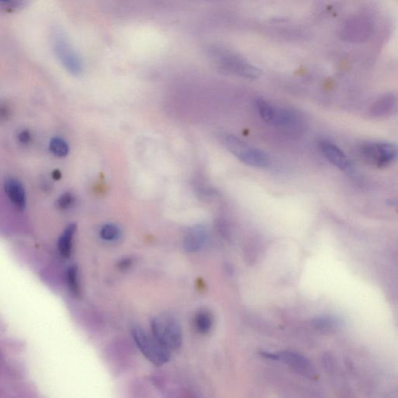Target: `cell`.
<instances>
[{"label":"cell","mask_w":398,"mask_h":398,"mask_svg":"<svg viewBox=\"0 0 398 398\" xmlns=\"http://www.w3.org/2000/svg\"><path fill=\"white\" fill-rule=\"evenodd\" d=\"M266 359L282 362L294 369L301 375L309 377H315L316 372L312 363L303 354L292 351L278 352H263L261 353Z\"/></svg>","instance_id":"cell-8"},{"label":"cell","mask_w":398,"mask_h":398,"mask_svg":"<svg viewBox=\"0 0 398 398\" xmlns=\"http://www.w3.org/2000/svg\"><path fill=\"white\" fill-rule=\"evenodd\" d=\"M209 55L218 66L236 76L247 79H257L260 76L258 68L226 49L214 47L209 49Z\"/></svg>","instance_id":"cell-1"},{"label":"cell","mask_w":398,"mask_h":398,"mask_svg":"<svg viewBox=\"0 0 398 398\" xmlns=\"http://www.w3.org/2000/svg\"><path fill=\"white\" fill-rule=\"evenodd\" d=\"M195 189L199 197H202V199L210 198L214 197L216 194L215 191L211 189L210 187L204 184V183L200 182L199 184H195Z\"/></svg>","instance_id":"cell-22"},{"label":"cell","mask_w":398,"mask_h":398,"mask_svg":"<svg viewBox=\"0 0 398 398\" xmlns=\"http://www.w3.org/2000/svg\"><path fill=\"white\" fill-rule=\"evenodd\" d=\"M4 191L10 202L18 211L27 207V195L23 184L15 178H9L4 182Z\"/></svg>","instance_id":"cell-9"},{"label":"cell","mask_w":398,"mask_h":398,"mask_svg":"<svg viewBox=\"0 0 398 398\" xmlns=\"http://www.w3.org/2000/svg\"><path fill=\"white\" fill-rule=\"evenodd\" d=\"M301 120L296 112L291 110L278 109L276 108L275 120L272 126L285 129H296L300 127Z\"/></svg>","instance_id":"cell-13"},{"label":"cell","mask_w":398,"mask_h":398,"mask_svg":"<svg viewBox=\"0 0 398 398\" xmlns=\"http://www.w3.org/2000/svg\"><path fill=\"white\" fill-rule=\"evenodd\" d=\"M222 142L228 151L246 165L264 168L269 165V155L260 149L249 146L247 143L233 135L222 136Z\"/></svg>","instance_id":"cell-3"},{"label":"cell","mask_w":398,"mask_h":398,"mask_svg":"<svg viewBox=\"0 0 398 398\" xmlns=\"http://www.w3.org/2000/svg\"><path fill=\"white\" fill-rule=\"evenodd\" d=\"M313 325L316 328L321 330V331H327V330L333 328L334 321L328 316H321L314 319Z\"/></svg>","instance_id":"cell-21"},{"label":"cell","mask_w":398,"mask_h":398,"mask_svg":"<svg viewBox=\"0 0 398 398\" xmlns=\"http://www.w3.org/2000/svg\"><path fill=\"white\" fill-rule=\"evenodd\" d=\"M208 239L207 229L202 225H195L186 232L183 245L184 250L189 253L196 252L207 243Z\"/></svg>","instance_id":"cell-11"},{"label":"cell","mask_w":398,"mask_h":398,"mask_svg":"<svg viewBox=\"0 0 398 398\" xmlns=\"http://www.w3.org/2000/svg\"><path fill=\"white\" fill-rule=\"evenodd\" d=\"M360 152L368 163L377 167L388 166L398 159V146L391 142H366Z\"/></svg>","instance_id":"cell-6"},{"label":"cell","mask_w":398,"mask_h":398,"mask_svg":"<svg viewBox=\"0 0 398 398\" xmlns=\"http://www.w3.org/2000/svg\"><path fill=\"white\" fill-rule=\"evenodd\" d=\"M66 279L68 287L75 296L79 295V285L78 281V267L71 265L66 272Z\"/></svg>","instance_id":"cell-19"},{"label":"cell","mask_w":398,"mask_h":398,"mask_svg":"<svg viewBox=\"0 0 398 398\" xmlns=\"http://www.w3.org/2000/svg\"><path fill=\"white\" fill-rule=\"evenodd\" d=\"M194 325L197 332L207 334L214 325V316L207 309L198 310L194 317Z\"/></svg>","instance_id":"cell-15"},{"label":"cell","mask_w":398,"mask_h":398,"mask_svg":"<svg viewBox=\"0 0 398 398\" xmlns=\"http://www.w3.org/2000/svg\"><path fill=\"white\" fill-rule=\"evenodd\" d=\"M133 338L139 350L149 361L155 366H163L169 362L171 350L144 329L135 326L132 329Z\"/></svg>","instance_id":"cell-2"},{"label":"cell","mask_w":398,"mask_h":398,"mask_svg":"<svg viewBox=\"0 0 398 398\" xmlns=\"http://www.w3.org/2000/svg\"><path fill=\"white\" fill-rule=\"evenodd\" d=\"M52 46L56 58L68 73L74 76H79L83 73L82 59H80L76 50L73 48L64 34L58 31L53 34Z\"/></svg>","instance_id":"cell-5"},{"label":"cell","mask_w":398,"mask_h":398,"mask_svg":"<svg viewBox=\"0 0 398 398\" xmlns=\"http://www.w3.org/2000/svg\"><path fill=\"white\" fill-rule=\"evenodd\" d=\"M258 113L261 118L267 124H273L275 120L276 108L273 107L269 103L265 100L258 98L255 102Z\"/></svg>","instance_id":"cell-16"},{"label":"cell","mask_w":398,"mask_h":398,"mask_svg":"<svg viewBox=\"0 0 398 398\" xmlns=\"http://www.w3.org/2000/svg\"><path fill=\"white\" fill-rule=\"evenodd\" d=\"M77 231V224L71 223L65 229L58 241V248L61 256L68 258L72 254L73 240Z\"/></svg>","instance_id":"cell-14"},{"label":"cell","mask_w":398,"mask_h":398,"mask_svg":"<svg viewBox=\"0 0 398 398\" xmlns=\"http://www.w3.org/2000/svg\"><path fill=\"white\" fill-rule=\"evenodd\" d=\"M152 334L169 350H177L182 344V330L179 322L171 316L155 317L151 322Z\"/></svg>","instance_id":"cell-4"},{"label":"cell","mask_w":398,"mask_h":398,"mask_svg":"<svg viewBox=\"0 0 398 398\" xmlns=\"http://www.w3.org/2000/svg\"><path fill=\"white\" fill-rule=\"evenodd\" d=\"M373 25L368 17L354 15L346 19L341 24L339 33L341 39L346 42L360 44L370 39Z\"/></svg>","instance_id":"cell-7"},{"label":"cell","mask_w":398,"mask_h":398,"mask_svg":"<svg viewBox=\"0 0 398 398\" xmlns=\"http://www.w3.org/2000/svg\"><path fill=\"white\" fill-rule=\"evenodd\" d=\"M398 111V96L394 93H387L379 97L370 108L373 117H384L393 115Z\"/></svg>","instance_id":"cell-10"},{"label":"cell","mask_w":398,"mask_h":398,"mask_svg":"<svg viewBox=\"0 0 398 398\" xmlns=\"http://www.w3.org/2000/svg\"><path fill=\"white\" fill-rule=\"evenodd\" d=\"M120 229L115 224H105L100 230V236L105 241H115L120 238Z\"/></svg>","instance_id":"cell-18"},{"label":"cell","mask_w":398,"mask_h":398,"mask_svg":"<svg viewBox=\"0 0 398 398\" xmlns=\"http://www.w3.org/2000/svg\"><path fill=\"white\" fill-rule=\"evenodd\" d=\"M49 149L55 157L59 158L67 157L68 153H70V146H68V143L64 139L59 138V137H55L50 141Z\"/></svg>","instance_id":"cell-17"},{"label":"cell","mask_w":398,"mask_h":398,"mask_svg":"<svg viewBox=\"0 0 398 398\" xmlns=\"http://www.w3.org/2000/svg\"><path fill=\"white\" fill-rule=\"evenodd\" d=\"M130 261L131 260L127 259L122 261V263H120V267H122V269H126V267H128L131 263Z\"/></svg>","instance_id":"cell-25"},{"label":"cell","mask_w":398,"mask_h":398,"mask_svg":"<svg viewBox=\"0 0 398 398\" xmlns=\"http://www.w3.org/2000/svg\"><path fill=\"white\" fill-rule=\"evenodd\" d=\"M32 140V135L30 133V131L27 129L22 130L20 133L18 134V140L23 145H28Z\"/></svg>","instance_id":"cell-24"},{"label":"cell","mask_w":398,"mask_h":398,"mask_svg":"<svg viewBox=\"0 0 398 398\" xmlns=\"http://www.w3.org/2000/svg\"><path fill=\"white\" fill-rule=\"evenodd\" d=\"M76 197L71 192H66L58 199L56 204L61 210H68L73 208L76 203Z\"/></svg>","instance_id":"cell-20"},{"label":"cell","mask_w":398,"mask_h":398,"mask_svg":"<svg viewBox=\"0 0 398 398\" xmlns=\"http://www.w3.org/2000/svg\"><path fill=\"white\" fill-rule=\"evenodd\" d=\"M321 151L325 158L341 171H345L350 167V162L343 151L340 148L329 141H322L320 143Z\"/></svg>","instance_id":"cell-12"},{"label":"cell","mask_w":398,"mask_h":398,"mask_svg":"<svg viewBox=\"0 0 398 398\" xmlns=\"http://www.w3.org/2000/svg\"><path fill=\"white\" fill-rule=\"evenodd\" d=\"M53 178L55 180H59V179H60V178H61V172H60L59 171H58V170L54 171V172L53 173Z\"/></svg>","instance_id":"cell-26"},{"label":"cell","mask_w":398,"mask_h":398,"mask_svg":"<svg viewBox=\"0 0 398 398\" xmlns=\"http://www.w3.org/2000/svg\"><path fill=\"white\" fill-rule=\"evenodd\" d=\"M26 0H0L4 8L9 10H15L23 8Z\"/></svg>","instance_id":"cell-23"}]
</instances>
